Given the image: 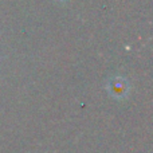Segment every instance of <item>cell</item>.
<instances>
[{"label": "cell", "instance_id": "cell-1", "mask_svg": "<svg viewBox=\"0 0 153 153\" xmlns=\"http://www.w3.org/2000/svg\"><path fill=\"white\" fill-rule=\"evenodd\" d=\"M128 89H129L128 82L124 78H121V76L113 78L109 82V91L111 93L113 97H118V98L125 97L128 93Z\"/></svg>", "mask_w": 153, "mask_h": 153}, {"label": "cell", "instance_id": "cell-2", "mask_svg": "<svg viewBox=\"0 0 153 153\" xmlns=\"http://www.w3.org/2000/svg\"><path fill=\"white\" fill-rule=\"evenodd\" d=\"M58 1H66V0H58Z\"/></svg>", "mask_w": 153, "mask_h": 153}]
</instances>
